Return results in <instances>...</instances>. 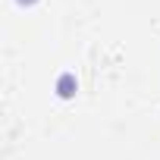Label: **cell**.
I'll list each match as a JSON object with an SVG mask.
<instances>
[{
  "instance_id": "1",
  "label": "cell",
  "mask_w": 160,
  "mask_h": 160,
  "mask_svg": "<svg viewBox=\"0 0 160 160\" xmlns=\"http://www.w3.org/2000/svg\"><path fill=\"white\" fill-rule=\"evenodd\" d=\"M69 94H72V78L63 75V78H60V98H69Z\"/></svg>"
}]
</instances>
